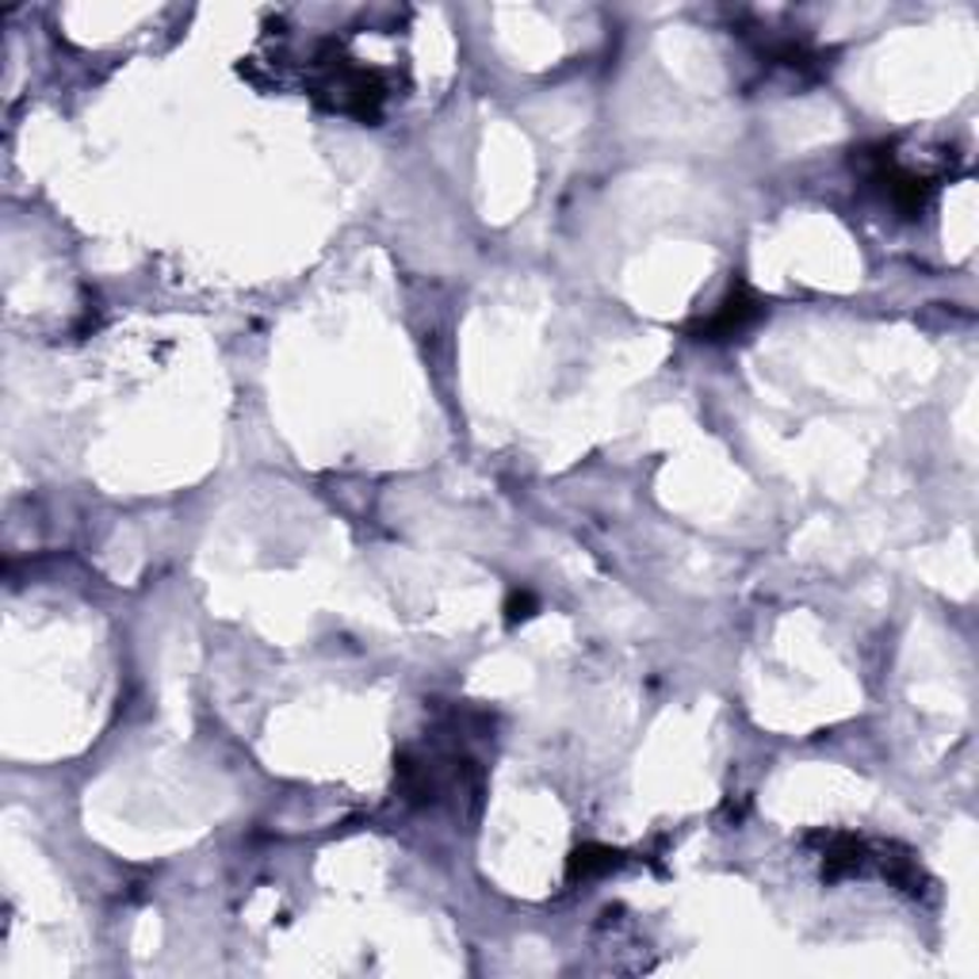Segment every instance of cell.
<instances>
[{
	"label": "cell",
	"instance_id": "6da1fadb",
	"mask_svg": "<svg viewBox=\"0 0 979 979\" xmlns=\"http://www.w3.org/2000/svg\"><path fill=\"white\" fill-rule=\"evenodd\" d=\"M758 299L747 291V288H735L731 294L723 299V307L716 310V318L708 322V333H719V337H731L735 329H742L747 322H753L758 318Z\"/></svg>",
	"mask_w": 979,
	"mask_h": 979
}]
</instances>
